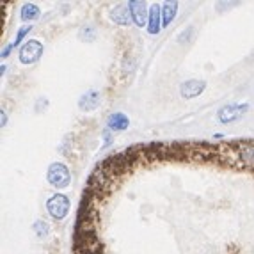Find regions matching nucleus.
Instances as JSON below:
<instances>
[{"instance_id": "4468645a", "label": "nucleus", "mask_w": 254, "mask_h": 254, "mask_svg": "<svg viewBox=\"0 0 254 254\" xmlns=\"http://www.w3.org/2000/svg\"><path fill=\"white\" fill-rule=\"evenodd\" d=\"M192 39H195V27H192V25L187 27V29H183L182 32L178 34V43H180V45H189Z\"/></svg>"}, {"instance_id": "423d86ee", "label": "nucleus", "mask_w": 254, "mask_h": 254, "mask_svg": "<svg viewBox=\"0 0 254 254\" xmlns=\"http://www.w3.org/2000/svg\"><path fill=\"white\" fill-rule=\"evenodd\" d=\"M128 7H130L131 13V20L137 27H144L148 25L149 20V11H148V4L144 0H133V2H128Z\"/></svg>"}, {"instance_id": "6e6552de", "label": "nucleus", "mask_w": 254, "mask_h": 254, "mask_svg": "<svg viewBox=\"0 0 254 254\" xmlns=\"http://www.w3.org/2000/svg\"><path fill=\"white\" fill-rule=\"evenodd\" d=\"M206 89V82L203 80H187L180 87V94H182L185 100H190V98L199 96L203 91Z\"/></svg>"}, {"instance_id": "6ab92c4d", "label": "nucleus", "mask_w": 254, "mask_h": 254, "mask_svg": "<svg viewBox=\"0 0 254 254\" xmlns=\"http://www.w3.org/2000/svg\"><path fill=\"white\" fill-rule=\"evenodd\" d=\"M103 139H105V142H103V149H105V148H109V146L112 144V133H110L109 128L103 131Z\"/></svg>"}, {"instance_id": "9d476101", "label": "nucleus", "mask_w": 254, "mask_h": 254, "mask_svg": "<svg viewBox=\"0 0 254 254\" xmlns=\"http://www.w3.org/2000/svg\"><path fill=\"white\" fill-rule=\"evenodd\" d=\"M107 127H109L110 131H125L130 127V119L123 112H114V114H110L109 119H107Z\"/></svg>"}, {"instance_id": "a211bd4d", "label": "nucleus", "mask_w": 254, "mask_h": 254, "mask_svg": "<svg viewBox=\"0 0 254 254\" xmlns=\"http://www.w3.org/2000/svg\"><path fill=\"white\" fill-rule=\"evenodd\" d=\"M30 30H32V27H30V25H27V27H21V29L18 30L16 39H14V43H13V47H14V48H16L18 45H21V41H23V38H25V36L29 34Z\"/></svg>"}, {"instance_id": "0eeeda50", "label": "nucleus", "mask_w": 254, "mask_h": 254, "mask_svg": "<svg viewBox=\"0 0 254 254\" xmlns=\"http://www.w3.org/2000/svg\"><path fill=\"white\" fill-rule=\"evenodd\" d=\"M110 21H114L116 25L119 27H127L130 25L131 20V13L128 4H116L114 7L110 9Z\"/></svg>"}, {"instance_id": "f3484780", "label": "nucleus", "mask_w": 254, "mask_h": 254, "mask_svg": "<svg viewBox=\"0 0 254 254\" xmlns=\"http://www.w3.org/2000/svg\"><path fill=\"white\" fill-rule=\"evenodd\" d=\"M80 39L85 43H91L93 39H96V29L93 25H85L84 29L80 30Z\"/></svg>"}, {"instance_id": "39448f33", "label": "nucleus", "mask_w": 254, "mask_h": 254, "mask_svg": "<svg viewBox=\"0 0 254 254\" xmlns=\"http://www.w3.org/2000/svg\"><path fill=\"white\" fill-rule=\"evenodd\" d=\"M43 54V45L38 39H30L23 47L20 48V63L23 64H34L36 61L41 57Z\"/></svg>"}, {"instance_id": "f8f14e48", "label": "nucleus", "mask_w": 254, "mask_h": 254, "mask_svg": "<svg viewBox=\"0 0 254 254\" xmlns=\"http://www.w3.org/2000/svg\"><path fill=\"white\" fill-rule=\"evenodd\" d=\"M178 13V2H165L162 4V27H167Z\"/></svg>"}, {"instance_id": "dca6fc26", "label": "nucleus", "mask_w": 254, "mask_h": 254, "mask_svg": "<svg viewBox=\"0 0 254 254\" xmlns=\"http://www.w3.org/2000/svg\"><path fill=\"white\" fill-rule=\"evenodd\" d=\"M32 229H34V233L38 235L39 238H47L48 233H50V226H48L45 220H36Z\"/></svg>"}, {"instance_id": "2eb2a0df", "label": "nucleus", "mask_w": 254, "mask_h": 254, "mask_svg": "<svg viewBox=\"0 0 254 254\" xmlns=\"http://www.w3.org/2000/svg\"><path fill=\"white\" fill-rule=\"evenodd\" d=\"M121 68H123L125 75H131V73L135 71V68H137L135 57H131V55H125V57H123V63H121Z\"/></svg>"}, {"instance_id": "1a4fd4ad", "label": "nucleus", "mask_w": 254, "mask_h": 254, "mask_svg": "<svg viewBox=\"0 0 254 254\" xmlns=\"http://www.w3.org/2000/svg\"><path fill=\"white\" fill-rule=\"evenodd\" d=\"M162 29V5L153 4L149 7V20H148V32L149 34H158Z\"/></svg>"}, {"instance_id": "412c9836", "label": "nucleus", "mask_w": 254, "mask_h": 254, "mask_svg": "<svg viewBox=\"0 0 254 254\" xmlns=\"http://www.w3.org/2000/svg\"><path fill=\"white\" fill-rule=\"evenodd\" d=\"M7 125V114H5V110H2V127Z\"/></svg>"}, {"instance_id": "20e7f679", "label": "nucleus", "mask_w": 254, "mask_h": 254, "mask_svg": "<svg viewBox=\"0 0 254 254\" xmlns=\"http://www.w3.org/2000/svg\"><path fill=\"white\" fill-rule=\"evenodd\" d=\"M247 110H249V105L247 103H238V105H226L222 109H219L217 112V119H219L220 123H233L237 119H240L242 116L246 114Z\"/></svg>"}, {"instance_id": "7ed1b4c3", "label": "nucleus", "mask_w": 254, "mask_h": 254, "mask_svg": "<svg viewBox=\"0 0 254 254\" xmlns=\"http://www.w3.org/2000/svg\"><path fill=\"white\" fill-rule=\"evenodd\" d=\"M69 208H71V201H69L68 195L64 194H54L47 201L48 215L54 220H63L69 213Z\"/></svg>"}, {"instance_id": "f257e3e1", "label": "nucleus", "mask_w": 254, "mask_h": 254, "mask_svg": "<svg viewBox=\"0 0 254 254\" xmlns=\"http://www.w3.org/2000/svg\"><path fill=\"white\" fill-rule=\"evenodd\" d=\"M233 148H235V155H237L238 169L254 171V139L235 140Z\"/></svg>"}, {"instance_id": "aec40b11", "label": "nucleus", "mask_w": 254, "mask_h": 254, "mask_svg": "<svg viewBox=\"0 0 254 254\" xmlns=\"http://www.w3.org/2000/svg\"><path fill=\"white\" fill-rule=\"evenodd\" d=\"M13 50H14L13 45H7V47H5L4 50H2V57H4V59H5V57H7V55L11 54V52H13Z\"/></svg>"}, {"instance_id": "4be33fe9", "label": "nucleus", "mask_w": 254, "mask_h": 254, "mask_svg": "<svg viewBox=\"0 0 254 254\" xmlns=\"http://www.w3.org/2000/svg\"><path fill=\"white\" fill-rule=\"evenodd\" d=\"M5 69H7V66H5V64H2V66H0V75H4Z\"/></svg>"}, {"instance_id": "9b49d317", "label": "nucleus", "mask_w": 254, "mask_h": 254, "mask_svg": "<svg viewBox=\"0 0 254 254\" xmlns=\"http://www.w3.org/2000/svg\"><path fill=\"white\" fill-rule=\"evenodd\" d=\"M98 105H100V93H96V91H89V93H85L84 96L78 100V107H80L82 110H85V112H91V110H94Z\"/></svg>"}, {"instance_id": "ddd939ff", "label": "nucleus", "mask_w": 254, "mask_h": 254, "mask_svg": "<svg viewBox=\"0 0 254 254\" xmlns=\"http://www.w3.org/2000/svg\"><path fill=\"white\" fill-rule=\"evenodd\" d=\"M39 14H41V11H39L38 5L32 4V2H27V4L21 7V20H23V21L38 20Z\"/></svg>"}, {"instance_id": "f03ea898", "label": "nucleus", "mask_w": 254, "mask_h": 254, "mask_svg": "<svg viewBox=\"0 0 254 254\" xmlns=\"http://www.w3.org/2000/svg\"><path fill=\"white\" fill-rule=\"evenodd\" d=\"M47 180L55 189H66L71 183V171L68 169V165L54 162L47 171Z\"/></svg>"}]
</instances>
